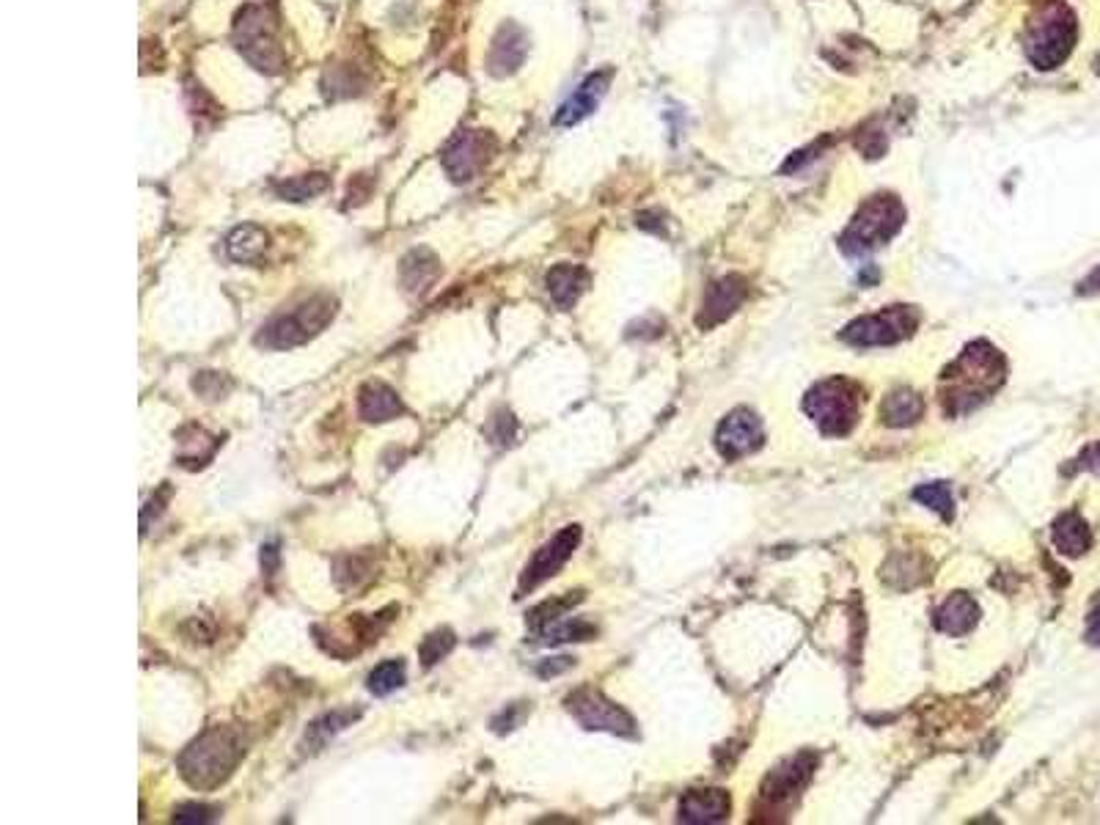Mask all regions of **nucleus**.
I'll return each mask as SVG.
<instances>
[{"instance_id": "f257e3e1", "label": "nucleus", "mask_w": 1100, "mask_h": 825, "mask_svg": "<svg viewBox=\"0 0 1100 825\" xmlns=\"http://www.w3.org/2000/svg\"><path fill=\"white\" fill-rule=\"evenodd\" d=\"M1005 358L990 341L968 344L942 378L944 413L960 415L988 402L1005 383Z\"/></svg>"}, {"instance_id": "f03ea898", "label": "nucleus", "mask_w": 1100, "mask_h": 825, "mask_svg": "<svg viewBox=\"0 0 1100 825\" xmlns=\"http://www.w3.org/2000/svg\"><path fill=\"white\" fill-rule=\"evenodd\" d=\"M245 756V741L235 726H209L179 756V776L198 793L218 790L235 776Z\"/></svg>"}, {"instance_id": "7ed1b4c3", "label": "nucleus", "mask_w": 1100, "mask_h": 825, "mask_svg": "<svg viewBox=\"0 0 1100 825\" xmlns=\"http://www.w3.org/2000/svg\"><path fill=\"white\" fill-rule=\"evenodd\" d=\"M1076 37H1079V25H1076V14L1070 6H1065L1062 0L1042 3L1026 28V59L1037 70H1057L1073 53Z\"/></svg>"}, {"instance_id": "20e7f679", "label": "nucleus", "mask_w": 1100, "mask_h": 825, "mask_svg": "<svg viewBox=\"0 0 1100 825\" xmlns=\"http://www.w3.org/2000/svg\"><path fill=\"white\" fill-rule=\"evenodd\" d=\"M905 220H908L905 204L894 193H877V196L866 198L862 207H859V213L853 215L851 224H847V229L842 231V254L853 256V259L872 254V250L894 240L905 226Z\"/></svg>"}, {"instance_id": "39448f33", "label": "nucleus", "mask_w": 1100, "mask_h": 825, "mask_svg": "<svg viewBox=\"0 0 1100 825\" xmlns=\"http://www.w3.org/2000/svg\"><path fill=\"white\" fill-rule=\"evenodd\" d=\"M336 311H339V300L333 295H311L298 309L284 311V314H276L270 322H265L254 339L256 347H261V350H292V347L306 344L333 322Z\"/></svg>"}, {"instance_id": "423d86ee", "label": "nucleus", "mask_w": 1100, "mask_h": 825, "mask_svg": "<svg viewBox=\"0 0 1100 825\" xmlns=\"http://www.w3.org/2000/svg\"><path fill=\"white\" fill-rule=\"evenodd\" d=\"M862 402L864 394L853 380L829 378L809 389V394L803 396V411L823 435L842 437L851 435L853 426L859 424Z\"/></svg>"}, {"instance_id": "0eeeda50", "label": "nucleus", "mask_w": 1100, "mask_h": 825, "mask_svg": "<svg viewBox=\"0 0 1100 825\" xmlns=\"http://www.w3.org/2000/svg\"><path fill=\"white\" fill-rule=\"evenodd\" d=\"M235 39L243 59L259 72L278 75L287 66V53L276 37V17L267 6L250 3L239 11Z\"/></svg>"}, {"instance_id": "6e6552de", "label": "nucleus", "mask_w": 1100, "mask_h": 825, "mask_svg": "<svg viewBox=\"0 0 1100 825\" xmlns=\"http://www.w3.org/2000/svg\"><path fill=\"white\" fill-rule=\"evenodd\" d=\"M919 328V311L914 306H892L853 320L840 333V339L851 347H886L914 336Z\"/></svg>"}, {"instance_id": "1a4fd4ad", "label": "nucleus", "mask_w": 1100, "mask_h": 825, "mask_svg": "<svg viewBox=\"0 0 1100 825\" xmlns=\"http://www.w3.org/2000/svg\"><path fill=\"white\" fill-rule=\"evenodd\" d=\"M567 710L584 730L608 732V735L633 738L636 735V721L628 710L600 693L597 688H578L567 697Z\"/></svg>"}, {"instance_id": "9d476101", "label": "nucleus", "mask_w": 1100, "mask_h": 825, "mask_svg": "<svg viewBox=\"0 0 1100 825\" xmlns=\"http://www.w3.org/2000/svg\"><path fill=\"white\" fill-rule=\"evenodd\" d=\"M814 765H818V756L814 754H795L790 760H784L777 771L768 773L760 790V812L771 815V821H777V815L790 812L795 806L801 790L812 778Z\"/></svg>"}, {"instance_id": "9b49d317", "label": "nucleus", "mask_w": 1100, "mask_h": 825, "mask_svg": "<svg viewBox=\"0 0 1100 825\" xmlns=\"http://www.w3.org/2000/svg\"><path fill=\"white\" fill-rule=\"evenodd\" d=\"M580 545V526H564L556 537H551L543 548L534 554V559L528 561L526 570L521 576V586H517V597L528 595V591L537 589L539 584L556 576L564 565L569 561V556L575 554V548Z\"/></svg>"}, {"instance_id": "f8f14e48", "label": "nucleus", "mask_w": 1100, "mask_h": 825, "mask_svg": "<svg viewBox=\"0 0 1100 825\" xmlns=\"http://www.w3.org/2000/svg\"><path fill=\"white\" fill-rule=\"evenodd\" d=\"M493 152H495V138L490 133H484V130L460 133L458 138L443 149L441 155L443 171L452 176V182L463 185V182H471L473 176L487 165Z\"/></svg>"}, {"instance_id": "ddd939ff", "label": "nucleus", "mask_w": 1100, "mask_h": 825, "mask_svg": "<svg viewBox=\"0 0 1100 825\" xmlns=\"http://www.w3.org/2000/svg\"><path fill=\"white\" fill-rule=\"evenodd\" d=\"M762 437H765V432H762L760 415L749 411V408H738V411L727 413V419L718 424L716 448L723 460H740L754 448H760Z\"/></svg>"}, {"instance_id": "4468645a", "label": "nucleus", "mask_w": 1100, "mask_h": 825, "mask_svg": "<svg viewBox=\"0 0 1100 825\" xmlns=\"http://www.w3.org/2000/svg\"><path fill=\"white\" fill-rule=\"evenodd\" d=\"M528 55V33L517 22H504L487 50V72L493 78H510L523 66Z\"/></svg>"}, {"instance_id": "2eb2a0df", "label": "nucleus", "mask_w": 1100, "mask_h": 825, "mask_svg": "<svg viewBox=\"0 0 1100 825\" xmlns=\"http://www.w3.org/2000/svg\"><path fill=\"white\" fill-rule=\"evenodd\" d=\"M746 295H749V283L740 276H723L721 281L712 283L708 292H705L702 311L697 317L699 328L710 330L727 322L743 306Z\"/></svg>"}, {"instance_id": "dca6fc26", "label": "nucleus", "mask_w": 1100, "mask_h": 825, "mask_svg": "<svg viewBox=\"0 0 1100 825\" xmlns=\"http://www.w3.org/2000/svg\"><path fill=\"white\" fill-rule=\"evenodd\" d=\"M611 75H614L611 70H603V72H595V75L586 78V81L580 83L578 89L573 91V94H569V100L564 102L562 107H558V113L553 122H556L558 127H573V124L584 122L586 116H592V113H595V107L600 105L603 96H606L608 85H611Z\"/></svg>"}, {"instance_id": "f3484780", "label": "nucleus", "mask_w": 1100, "mask_h": 825, "mask_svg": "<svg viewBox=\"0 0 1100 825\" xmlns=\"http://www.w3.org/2000/svg\"><path fill=\"white\" fill-rule=\"evenodd\" d=\"M732 812V798L727 790H691L680 798V815L682 823L705 825V823H721L727 821Z\"/></svg>"}, {"instance_id": "a211bd4d", "label": "nucleus", "mask_w": 1100, "mask_h": 825, "mask_svg": "<svg viewBox=\"0 0 1100 825\" xmlns=\"http://www.w3.org/2000/svg\"><path fill=\"white\" fill-rule=\"evenodd\" d=\"M404 413V402L383 380H369L358 391V415L367 424H385Z\"/></svg>"}, {"instance_id": "6ab92c4d", "label": "nucleus", "mask_w": 1100, "mask_h": 825, "mask_svg": "<svg viewBox=\"0 0 1100 825\" xmlns=\"http://www.w3.org/2000/svg\"><path fill=\"white\" fill-rule=\"evenodd\" d=\"M441 259L430 248H413L399 261V281L408 295H424L441 278Z\"/></svg>"}, {"instance_id": "aec40b11", "label": "nucleus", "mask_w": 1100, "mask_h": 825, "mask_svg": "<svg viewBox=\"0 0 1100 825\" xmlns=\"http://www.w3.org/2000/svg\"><path fill=\"white\" fill-rule=\"evenodd\" d=\"M378 576V565L369 550H352V554H341L333 559V580L341 591H361Z\"/></svg>"}, {"instance_id": "412c9836", "label": "nucleus", "mask_w": 1100, "mask_h": 825, "mask_svg": "<svg viewBox=\"0 0 1100 825\" xmlns=\"http://www.w3.org/2000/svg\"><path fill=\"white\" fill-rule=\"evenodd\" d=\"M977 619L979 606L974 602V597L966 595V591H955L952 597H946L944 606L936 611V628L946 636H966L972 633Z\"/></svg>"}, {"instance_id": "4be33fe9", "label": "nucleus", "mask_w": 1100, "mask_h": 825, "mask_svg": "<svg viewBox=\"0 0 1100 825\" xmlns=\"http://www.w3.org/2000/svg\"><path fill=\"white\" fill-rule=\"evenodd\" d=\"M545 283H548L553 303L567 311L578 303V298L589 287V272L578 265H556L545 278Z\"/></svg>"}, {"instance_id": "5701e85b", "label": "nucleus", "mask_w": 1100, "mask_h": 825, "mask_svg": "<svg viewBox=\"0 0 1100 825\" xmlns=\"http://www.w3.org/2000/svg\"><path fill=\"white\" fill-rule=\"evenodd\" d=\"M1051 537H1053V545L1059 548V554L1073 556V559L1076 556L1087 554L1092 545L1090 526H1087V520L1079 515V512H1065L1062 517H1057Z\"/></svg>"}, {"instance_id": "b1692460", "label": "nucleus", "mask_w": 1100, "mask_h": 825, "mask_svg": "<svg viewBox=\"0 0 1100 825\" xmlns=\"http://www.w3.org/2000/svg\"><path fill=\"white\" fill-rule=\"evenodd\" d=\"M361 713L363 710L361 708H339V710H330V713H325V715H319V719L315 721V724L306 730V738H304V745H306V751H319L322 749L325 743L328 741H333L339 732H345L347 726H352L356 724L358 719H361Z\"/></svg>"}, {"instance_id": "393cba45", "label": "nucleus", "mask_w": 1100, "mask_h": 825, "mask_svg": "<svg viewBox=\"0 0 1100 825\" xmlns=\"http://www.w3.org/2000/svg\"><path fill=\"white\" fill-rule=\"evenodd\" d=\"M925 413V400L911 389H897L883 400L881 415L888 426H911Z\"/></svg>"}, {"instance_id": "a878e982", "label": "nucleus", "mask_w": 1100, "mask_h": 825, "mask_svg": "<svg viewBox=\"0 0 1100 825\" xmlns=\"http://www.w3.org/2000/svg\"><path fill=\"white\" fill-rule=\"evenodd\" d=\"M267 231L256 224H243L226 240V254L235 261H254L265 254Z\"/></svg>"}, {"instance_id": "bb28decb", "label": "nucleus", "mask_w": 1100, "mask_h": 825, "mask_svg": "<svg viewBox=\"0 0 1100 825\" xmlns=\"http://www.w3.org/2000/svg\"><path fill=\"white\" fill-rule=\"evenodd\" d=\"M595 636L597 628L592 622H584V619H558V622L539 630L537 644L553 647V644H567V641H592Z\"/></svg>"}, {"instance_id": "cd10ccee", "label": "nucleus", "mask_w": 1100, "mask_h": 825, "mask_svg": "<svg viewBox=\"0 0 1100 825\" xmlns=\"http://www.w3.org/2000/svg\"><path fill=\"white\" fill-rule=\"evenodd\" d=\"M580 600H584V591H569V595L556 597V600L539 602L537 608H532V611H528V617H526L528 628H532L534 633H539L543 628H548V625L567 617V611H573V608L578 606Z\"/></svg>"}, {"instance_id": "c85d7f7f", "label": "nucleus", "mask_w": 1100, "mask_h": 825, "mask_svg": "<svg viewBox=\"0 0 1100 825\" xmlns=\"http://www.w3.org/2000/svg\"><path fill=\"white\" fill-rule=\"evenodd\" d=\"M408 682V666H404L402 658H391L383 660L380 666H374L372 674H369L367 688L374 693V697H389V693L399 691V688Z\"/></svg>"}, {"instance_id": "c756f323", "label": "nucleus", "mask_w": 1100, "mask_h": 825, "mask_svg": "<svg viewBox=\"0 0 1100 825\" xmlns=\"http://www.w3.org/2000/svg\"><path fill=\"white\" fill-rule=\"evenodd\" d=\"M328 185L330 179L325 174H306V176H295V179L287 182H278L276 193L281 198H289V202H309V198L328 190Z\"/></svg>"}, {"instance_id": "7c9ffc66", "label": "nucleus", "mask_w": 1100, "mask_h": 825, "mask_svg": "<svg viewBox=\"0 0 1100 825\" xmlns=\"http://www.w3.org/2000/svg\"><path fill=\"white\" fill-rule=\"evenodd\" d=\"M454 647H458V636H454V630L449 628L432 630V633L419 644L421 666H424V669H432V666L441 663L443 658H449V652H452Z\"/></svg>"}, {"instance_id": "2f4dec72", "label": "nucleus", "mask_w": 1100, "mask_h": 825, "mask_svg": "<svg viewBox=\"0 0 1100 825\" xmlns=\"http://www.w3.org/2000/svg\"><path fill=\"white\" fill-rule=\"evenodd\" d=\"M914 498L919 501V504H925L927 509L938 512L944 520H952V515H955V498H952V491L946 482H933V485L916 487Z\"/></svg>"}, {"instance_id": "473e14b6", "label": "nucleus", "mask_w": 1100, "mask_h": 825, "mask_svg": "<svg viewBox=\"0 0 1100 825\" xmlns=\"http://www.w3.org/2000/svg\"><path fill=\"white\" fill-rule=\"evenodd\" d=\"M193 391H196L202 400L218 402L232 391V380L226 378L224 372H198L196 378H193Z\"/></svg>"}, {"instance_id": "72a5a7b5", "label": "nucleus", "mask_w": 1100, "mask_h": 825, "mask_svg": "<svg viewBox=\"0 0 1100 825\" xmlns=\"http://www.w3.org/2000/svg\"><path fill=\"white\" fill-rule=\"evenodd\" d=\"M484 435L493 446H510L517 435V421L510 411H495L493 419L484 424Z\"/></svg>"}, {"instance_id": "f704fd0d", "label": "nucleus", "mask_w": 1100, "mask_h": 825, "mask_svg": "<svg viewBox=\"0 0 1100 825\" xmlns=\"http://www.w3.org/2000/svg\"><path fill=\"white\" fill-rule=\"evenodd\" d=\"M218 817V809L209 804H179L174 812V823L196 825V823H213Z\"/></svg>"}, {"instance_id": "c9c22d12", "label": "nucleus", "mask_w": 1100, "mask_h": 825, "mask_svg": "<svg viewBox=\"0 0 1100 825\" xmlns=\"http://www.w3.org/2000/svg\"><path fill=\"white\" fill-rule=\"evenodd\" d=\"M528 715V708L523 702H517V704H506V710H501L498 715L493 719V732L495 735H506V732H512V730H517V726L523 724V719Z\"/></svg>"}, {"instance_id": "e433bc0d", "label": "nucleus", "mask_w": 1100, "mask_h": 825, "mask_svg": "<svg viewBox=\"0 0 1100 825\" xmlns=\"http://www.w3.org/2000/svg\"><path fill=\"white\" fill-rule=\"evenodd\" d=\"M573 666H575V658H567V656L551 658V660H543V663L537 666V674L543 677V680H548V677H556V674H562V671L573 669Z\"/></svg>"}, {"instance_id": "4c0bfd02", "label": "nucleus", "mask_w": 1100, "mask_h": 825, "mask_svg": "<svg viewBox=\"0 0 1100 825\" xmlns=\"http://www.w3.org/2000/svg\"><path fill=\"white\" fill-rule=\"evenodd\" d=\"M278 567H281V550H278V543L261 545V570H265V576H276Z\"/></svg>"}, {"instance_id": "58836bf2", "label": "nucleus", "mask_w": 1100, "mask_h": 825, "mask_svg": "<svg viewBox=\"0 0 1100 825\" xmlns=\"http://www.w3.org/2000/svg\"><path fill=\"white\" fill-rule=\"evenodd\" d=\"M1087 641L1100 647V600L1092 606L1090 619H1087Z\"/></svg>"}, {"instance_id": "ea45409f", "label": "nucleus", "mask_w": 1100, "mask_h": 825, "mask_svg": "<svg viewBox=\"0 0 1100 825\" xmlns=\"http://www.w3.org/2000/svg\"><path fill=\"white\" fill-rule=\"evenodd\" d=\"M1081 465L1100 474V443H1096V446H1090L1084 454H1081Z\"/></svg>"}, {"instance_id": "a19ab883", "label": "nucleus", "mask_w": 1100, "mask_h": 825, "mask_svg": "<svg viewBox=\"0 0 1100 825\" xmlns=\"http://www.w3.org/2000/svg\"><path fill=\"white\" fill-rule=\"evenodd\" d=\"M1079 292L1081 295H1096V292H1100V267H1096V270H1092L1090 276H1087L1084 281L1079 283Z\"/></svg>"}]
</instances>
